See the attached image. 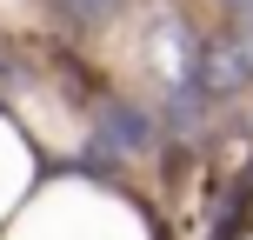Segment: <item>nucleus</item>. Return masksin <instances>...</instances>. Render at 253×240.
<instances>
[{
  "instance_id": "obj_1",
  "label": "nucleus",
  "mask_w": 253,
  "mask_h": 240,
  "mask_svg": "<svg viewBox=\"0 0 253 240\" xmlns=\"http://www.w3.org/2000/svg\"><path fill=\"white\" fill-rule=\"evenodd\" d=\"M100 147L107 153H140V147H147V114H133V107H107V114H100Z\"/></svg>"
},
{
  "instance_id": "obj_2",
  "label": "nucleus",
  "mask_w": 253,
  "mask_h": 240,
  "mask_svg": "<svg viewBox=\"0 0 253 240\" xmlns=\"http://www.w3.org/2000/svg\"><path fill=\"white\" fill-rule=\"evenodd\" d=\"M60 20H80V27H93V20H114L120 13V0H47Z\"/></svg>"
}]
</instances>
